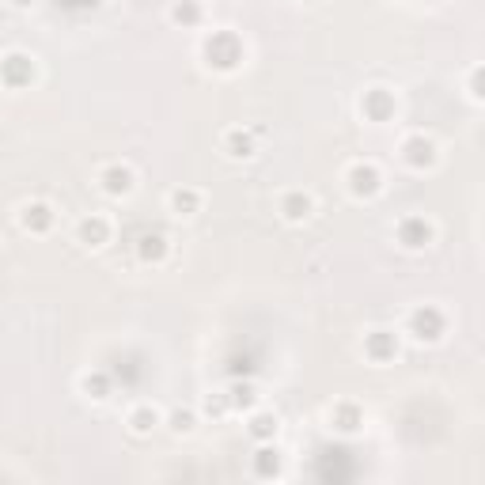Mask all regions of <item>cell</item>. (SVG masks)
Masks as SVG:
<instances>
[{"instance_id":"cell-1","label":"cell","mask_w":485,"mask_h":485,"mask_svg":"<svg viewBox=\"0 0 485 485\" xmlns=\"http://www.w3.org/2000/svg\"><path fill=\"white\" fill-rule=\"evenodd\" d=\"M201 61L212 69V72H236L243 69L247 61V46H243V38L236 31H209L205 34V42H201Z\"/></svg>"},{"instance_id":"cell-2","label":"cell","mask_w":485,"mask_h":485,"mask_svg":"<svg viewBox=\"0 0 485 485\" xmlns=\"http://www.w3.org/2000/svg\"><path fill=\"white\" fill-rule=\"evenodd\" d=\"M406 334L417 345H440L443 334H448V315H443L436 303H421L410 312V319H406Z\"/></svg>"},{"instance_id":"cell-3","label":"cell","mask_w":485,"mask_h":485,"mask_svg":"<svg viewBox=\"0 0 485 485\" xmlns=\"http://www.w3.org/2000/svg\"><path fill=\"white\" fill-rule=\"evenodd\" d=\"M34 80H38V61H34L31 53L12 50V53L0 57V84H5L8 91H23Z\"/></svg>"},{"instance_id":"cell-4","label":"cell","mask_w":485,"mask_h":485,"mask_svg":"<svg viewBox=\"0 0 485 485\" xmlns=\"http://www.w3.org/2000/svg\"><path fill=\"white\" fill-rule=\"evenodd\" d=\"M433 239H436L433 220L417 217V212H410V217H402V220L395 224V243H398L402 250H410V255H417V250H429Z\"/></svg>"},{"instance_id":"cell-5","label":"cell","mask_w":485,"mask_h":485,"mask_svg":"<svg viewBox=\"0 0 485 485\" xmlns=\"http://www.w3.org/2000/svg\"><path fill=\"white\" fill-rule=\"evenodd\" d=\"M345 190L353 193L357 201H372V198H379L383 193V171L376 167V163H353L345 171Z\"/></svg>"},{"instance_id":"cell-6","label":"cell","mask_w":485,"mask_h":485,"mask_svg":"<svg viewBox=\"0 0 485 485\" xmlns=\"http://www.w3.org/2000/svg\"><path fill=\"white\" fill-rule=\"evenodd\" d=\"M360 114H364V122H372V126H387V122H395V114H398V95L391 88H368L360 95Z\"/></svg>"},{"instance_id":"cell-7","label":"cell","mask_w":485,"mask_h":485,"mask_svg":"<svg viewBox=\"0 0 485 485\" xmlns=\"http://www.w3.org/2000/svg\"><path fill=\"white\" fill-rule=\"evenodd\" d=\"M398 156L410 171H433L440 163V148H436L433 137H424V133H410V137L402 141Z\"/></svg>"},{"instance_id":"cell-8","label":"cell","mask_w":485,"mask_h":485,"mask_svg":"<svg viewBox=\"0 0 485 485\" xmlns=\"http://www.w3.org/2000/svg\"><path fill=\"white\" fill-rule=\"evenodd\" d=\"M250 474H255L258 481H277L284 474V455L277 448V440L258 443V452L250 455Z\"/></svg>"},{"instance_id":"cell-9","label":"cell","mask_w":485,"mask_h":485,"mask_svg":"<svg viewBox=\"0 0 485 485\" xmlns=\"http://www.w3.org/2000/svg\"><path fill=\"white\" fill-rule=\"evenodd\" d=\"M364 357L372 364H391L398 357V334L387 326H376L364 334Z\"/></svg>"},{"instance_id":"cell-10","label":"cell","mask_w":485,"mask_h":485,"mask_svg":"<svg viewBox=\"0 0 485 485\" xmlns=\"http://www.w3.org/2000/svg\"><path fill=\"white\" fill-rule=\"evenodd\" d=\"M99 190L107 198H129V193L137 190V174H133L129 163H107L99 171Z\"/></svg>"},{"instance_id":"cell-11","label":"cell","mask_w":485,"mask_h":485,"mask_svg":"<svg viewBox=\"0 0 485 485\" xmlns=\"http://www.w3.org/2000/svg\"><path fill=\"white\" fill-rule=\"evenodd\" d=\"M57 224V212L50 201H27V205H19V228L31 231V236H50Z\"/></svg>"},{"instance_id":"cell-12","label":"cell","mask_w":485,"mask_h":485,"mask_svg":"<svg viewBox=\"0 0 485 485\" xmlns=\"http://www.w3.org/2000/svg\"><path fill=\"white\" fill-rule=\"evenodd\" d=\"M277 212H281L284 224H307L315 217V198L307 190H288L277 205Z\"/></svg>"},{"instance_id":"cell-13","label":"cell","mask_w":485,"mask_h":485,"mask_svg":"<svg viewBox=\"0 0 485 485\" xmlns=\"http://www.w3.org/2000/svg\"><path fill=\"white\" fill-rule=\"evenodd\" d=\"M133 250H137L141 266H163L167 255H171V239L163 236V231H141L137 243H133Z\"/></svg>"},{"instance_id":"cell-14","label":"cell","mask_w":485,"mask_h":485,"mask_svg":"<svg viewBox=\"0 0 485 485\" xmlns=\"http://www.w3.org/2000/svg\"><path fill=\"white\" fill-rule=\"evenodd\" d=\"M76 243L88 247V250H99L110 243V220L103 212H88V217L76 224Z\"/></svg>"},{"instance_id":"cell-15","label":"cell","mask_w":485,"mask_h":485,"mask_svg":"<svg viewBox=\"0 0 485 485\" xmlns=\"http://www.w3.org/2000/svg\"><path fill=\"white\" fill-rule=\"evenodd\" d=\"M330 429H334L338 436H357L364 429V406L334 402V410H330Z\"/></svg>"},{"instance_id":"cell-16","label":"cell","mask_w":485,"mask_h":485,"mask_svg":"<svg viewBox=\"0 0 485 485\" xmlns=\"http://www.w3.org/2000/svg\"><path fill=\"white\" fill-rule=\"evenodd\" d=\"M228 406H231V414H250L258 406V387H255V379L250 376H236L228 383Z\"/></svg>"},{"instance_id":"cell-17","label":"cell","mask_w":485,"mask_h":485,"mask_svg":"<svg viewBox=\"0 0 485 485\" xmlns=\"http://www.w3.org/2000/svg\"><path fill=\"white\" fill-rule=\"evenodd\" d=\"M277 433H281V417L274 414V410H250L247 414V436L255 440V443H266V440H277Z\"/></svg>"},{"instance_id":"cell-18","label":"cell","mask_w":485,"mask_h":485,"mask_svg":"<svg viewBox=\"0 0 485 485\" xmlns=\"http://www.w3.org/2000/svg\"><path fill=\"white\" fill-rule=\"evenodd\" d=\"M220 152L228 160H255V152H258L255 133L250 129H228L220 137Z\"/></svg>"},{"instance_id":"cell-19","label":"cell","mask_w":485,"mask_h":485,"mask_svg":"<svg viewBox=\"0 0 485 485\" xmlns=\"http://www.w3.org/2000/svg\"><path fill=\"white\" fill-rule=\"evenodd\" d=\"M126 424H129L133 436H152V433H156L160 424H163V414H160L152 402H141V406H133V410H129Z\"/></svg>"},{"instance_id":"cell-20","label":"cell","mask_w":485,"mask_h":485,"mask_svg":"<svg viewBox=\"0 0 485 485\" xmlns=\"http://www.w3.org/2000/svg\"><path fill=\"white\" fill-rule=\"evenodd\" d=\"M201 201H205L201 190H193V186H174L171 198H167V209L174 212V217H198Z\"/></svg>"},{"instance_id":"cell-21","label":"cell","mask_w":485,"mask_h":485,"mask_svg":"<svg viewBox=\"0 0 485 485\" xmlns=\"http://www.w3.org/2000/svg\"><path fill=\"white\" fill-rule=\"evenodd\" d=\"M80 391H84V398H91V402H107V398L114 395V376L107 372V368H95V372H84Z\"/></svg>"},{"instance_id":"cell-22","label":"cell","mask_w":485,"mask_h":485,"mask_svg":"<svg viewBox=\"0 0 485 485\" xmlns=\"http://www.w3.org/2000/svg\"><path fill=\"white\" fill-rule=\"evenodd\" d=\"M167 15H171V23H174V27L190 31V27H201L205 8H201V0H174Z\"/></svg>"},{"instance_id":"cell-23","label":"cell","mask_w":485,"mask_h":485,"mask_svg":"<svg viewBox=\"0 0 485 485\" xmlns=\"http://www.w3.org/2000/svg\"><path fill=\"white\" fill-rule=\"evenodd\" d=\"M107 372L114 376V383L137 387V383L145 379V364H141V357H114V364L107 368Z\"/></svg>"},{"instance_id":"cell-24","label":"cell","mask_w":485,"mask_h":485,"mask_svg":"<svg viewBox=\"0 0 485 485\" xmlns=\"http://www.w3.org/2000/svg\"><path fill=\"white\" fill-rule=\"evenodd\" d=\"M163 424H167L174 436H190L193 429H198V414L186 410V406H174V410L163 417Z\"/></svg>"},{"instance_id":"cell-25","label":"cell","mask_w":485,"mask_h":485,"mask_svg":"<svg viewBox=\"0 0 485 485\" xmlns=\"http://www.w3.org/2000/svg\"><path fill=\"white\" fill-rule=\"evenodd\" d=\"M201 414H205V417H212V421L228 417V414H231L228 395H224V391H212V395H205V398H201Z\"/></svg>"},{"instance_id":"cell-26","label":"cell","mask_w":485,"mask_h":485,"mask_svg":"<svg viewBox=\"0 0 485 485\" xmlns=\"http://www.w3.org/2000/svg\"><path fill=\"white\" fill-rule=\"evenodd\" d=\"M255 372H258V360L250 357V353L228 357V376H231V379H236V376H250V379H255Z\"/></svg>"},{"instance_id":"cell-27","label":"cell","mask_w":485,"mask_h":485,"mask_svg":"<svg viewBox=\"0 0 485 485\" xmlns=\"http://www.w3.org/2000/svg\"><path fill=\"white\" fill-rule=\"evenodd\" d=\"M467 95H471V103H481L485 99V69L481 65H474L467 72Z\"/></svg>"},{"instance_id":"cell-28","label":"cell","mask_w":485,"mask_h":485,"mask_svg":"<svg viewBox=\"0 0 485 485\" xmlns=\"http://www.w3.org/2000/svg\"><path fill=\"white\" fill-rule=\"evenodd\" d=\"M61 8H69V12H91V8H99L103 0H57Z\"/></svg>"},{"instance_id":"cell-29","label":"cell","mask_w":485,"mask_h":485,"mask_svg":"<svg viewBox=\"0 0 485 485\" xmlns=\"http://www.w3.org/2000/svg\"><path fill=\"white\" fill-rule=\"evenodd\" d=\"M12 5H15L19 12H27V8H34V5H38V0H12Z\"/></svg>"},{"instance_id":"cell-30","label":"cell","mask_w":485,"mask_h":485,"mask_svg":"<svg viewBox=\"0 0 485 485\" xmlns=\"http://www.w3.org/2000/svg\"><path fill=\"white\" fill-rule=\"evenodd\" d=\"M303 5H319V0H303Z\"/></svg>"}]
</instances>
